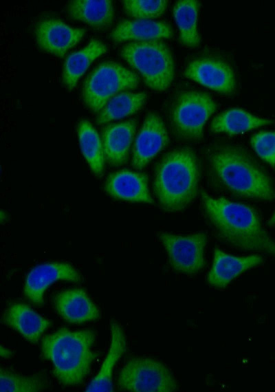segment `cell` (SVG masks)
I'll return each instance as SVG.
<instances>
[{
    "instance_id": "8992f818",
    "label": "cell",
    "mask_w": 275,
    "mask_h": 392,
    "mask_svg": "<svg viewBox=\"0 0 275 392\" xmlns=\"http://www.w3.org/2000/svg\"><path fill=\"white\" fill-rule=\"evenodd\" d=\"M216 109V103L208 94L183 91L177 94L170 107L171 129L180 139L199 140L203 138L206 122Z\"/></svg>"
},
{
    "instance_id": "7402d4cb",
    "label": "cell",
    "mask_w": 275,
    "mask_h": 392,
    "mask_svg": "<svg viewBox=\"0 0 275 392\" xmlns=\"http://www.w3.org/2000/svg\"><path fill=\"white\" fill-rule=\"evenodd\" d=\"M106 52L107 47L103 43L92 39L85 47L68 56L62 73V80L65 87L72 90L92 62Z\"/></svg>"
},
{
    "instance_id": "f546056e",
    "label": "cell",
    "mask_w": 275,
    "mask_h": 392,
    "mask_svg": "<svg viewBox=\"0 0 275 392\" xmlns=\"http://www.w3.org/2000/svg\"><path fill=\"white\" fill-rule=\"evenodd\" d=\"M1 357L4 358H9L12 356V351L10 349L1 345L0 349Z\"/></svg>"
},
{
    "instance_id": "44dd1931",
    "label": "cell",
    "mask_w": 275,
    "mask_h": 392,
    "mask_svg": "<svg viewBox=\"0 0 275 392\" xmlns=\"http://www.w3.org/2000/svg\"><path fill=\"white\" fill-rule=\"evenodd\" d=\"M67 10L72 19L84 22L96 30L109 27L115 14L109 0H74L69 3Z\"/></svg>"
},
{
    "instance_id": "7a4b0ae2",
    "label": "cell",
    "mask_w": 275,
    "mask_h": 392,
    "mask_svg": "<svg viewBox=\"0 0 275 392\" xmlns=\"http://www.w3.org/2000/svg\"><path fill=\"white\" fill-rule=\"evenodd\" d=\"M208 170L212 182L233 196L265 201L275 197L270 177L241 147L214 148L208 157Z\"/></svg>"
},
{
    "instance_id": "d4e9b609",
    "label": "cell",
    "mask_w": 275,
    "mask_h": 392,
    "mask_svg": "<svg viewBox=\"0 0 275 392\" xmlns=\"http://www.w3.org/2000/svg\"><path fill=\"white\" fill-rule=\"evenodd\" d=\"M146 97V94L142 92L118 94L100 110L96 118L97 124H105L133 114L142 107Z\"/></svg>"
},
{
    "instance_id": "484cf974",
    "label": "cell",
    "mask_w": 275,
    "mask_h": 392,
    "mask_svg": "<svg viewBox=\"0 0 275 392\" xmlns=\"http://www.w3.org/2000/svg\"><path fill=\"white\" fill-rule=\"evenodd\" d=\"M199 3L195 0L178 1L173 15L179 28L181 42L188 47H197L200 43L197 30Z\"/></svg>"
},
{
    "instance_id": "ac0fdd59",
    "label": "cell",
    "mask_w": 275,
    "mask_h": 392,
    "mask_svg": "<svg viewBox=\"0 0 275 392\" xmlns=\"http://www.w3.org/2000/svg\"><path fill=\"white\" fill-rule=\"evenodd\" d=\"M2 322L33 344L38 341L51 325L49 319L36 312L28 305L22 303L9 305L4 312Z\"/></svg>"
},
{
    "instance_id": "52a82bcc",
    "label": "cell",
    "mask_w": 275,
    "mask_h": 392,
    "mask_svg": "<svg viewBox=\"0 0 275 392\" xmlns=\"http://www.w3.org/2000/svg\"><path fill=\"white\" fill-rule=\"evenodd\" d=\"M138 82L137 75L122 65L103 62L86 78L82 90L83 102L89 109L97 112L118 94L136 88Z\"/></svg>"
},
{
    "instance_id": "277c9868",
    "label": "cell",
    "mask_w": 275,
    "mask_h": 392,
    "mask_svg": "<svg viewBox=\"0 0 275 392\" xmlns=\"http://www.w3.org/2000/svg\"><path fill=\"white\" fill-rule=\"evenodd\" d=\"M96 335L89 329L69 330L61 327L43 337L41 353L50 361L53 374L65 386L83 382L97 356L92 351Z\"/></svg>"
},
{
    "instance_id": "9a60e30c",
    "label": "cell",
    "mask_w": 275,
    "mask_h": 392,
    "mask_svg": "<svg viewBox=\"0 0 275 392\" xmlns=\"http://www.w3.org/2000/svg\"><path fill=\"white\" fill-rule=\"evenodd\" d=\"M263 261V259L259 255L236 257L217 248L207 276L208 283L214 288H226L242 273L260 265Z\"/></svg>"
},
{
    "instance_id": "4fadbf2b",
    "label": "cell",
    "mask_w": 275,
    "mask_h": 392,
    "mask_svg": "<svg viewBox=\"0 0 275 392\" xmlns=\"http://www.w3.org/2000/svg\"><path fill=\"white\" fill-rule=\"evenodd\" d=\"M184 76L214 91L232 94L236 87L234 73L225 62L201 58L192 61L185 69Z\"/></svg>"
},
{
    "instance_id": "f1b7e54d",
    "label": "cell",
    "mask_w": 275,
    "mask_h": 392,
    "mask_svg": "<svg viewBox=\"0 0 275 392\" xmlns=\"http://www.w3.org/2000/svg\"><path fill=\"white\" fill-rule=\"evenodd\" d=\"M250 144L262 160L275 166V131H260L254 134Z\"/></svg>"
},
{
    "instance_id": "8fae6325",
    "label": "cell",
    "mask_w": 275,
    "mask_h": 392,
    "mask_svg": "<svg viewBox=\"0 0 275 392\" xmlns=\"http://www.w3.org/2000/svg\"><path fill=\"white\" fill-rule=\"evenodd\" d=\"M85 30L71 27L60 19L47 18L36 25V43L43 51L63 57L83 37Z\"/></svg>"
},
{
    "instance_id": "603a6c76",
    "label": "cell",
    "mask_w": 275,
    "mask_h": 392,
    "mask_svg": "<svg viewBox=\"0 0 275 392\" xmlns=\"http://www.w3.org/2000/svg\"><path fill=\"white\" fill-rule=\"evenodd\" d=\"M272 122L269 119L256 117L243 109L233 108L217 116L212 121L210 130L214 133L234 135Z\"/></svg>"
},
{
    "instance_id": "4316f807",
    "label": "cell",
    "mask_w": 275,
    "mask_h": 392,
    "mask_svg": "<svg viewBox=\"0 0 275 392\" xmlns=\"http://www.w3.org/2000/svg\"><path fill=\"white\" fill-rule=\"evenodd\" d=\"M1 392H38L48 387L47 378L42 373L24 375L1 368Z\"/></svg>"
},
{
    "instance_id": "5b68a950",
    "label": "cell",
    "mask_w": 275,
    "mask_h": 392,
    "mask_svg": "<svg viewBox=\"0 0 275 392\" xmlns=\"http://www.w3.org/2000/svg\"><path fill=\"white\" fill-rule=\"evenodd\" d=\"M120 56L142 76L151 89L163 91L172 83L174 61L169 47L163 41L127 43L120 50Z\"/></svg>"
},
{
    "instance_id": "cb8c5ba5",
    "label": "cell",
    "mask_w": 275,
    "mask_h": 392,
    "mask_svg": "<svg viewBox=\"0 0 275 392\" xmlns=\"http://www.w3.org/2000/svg\"><path fill=\"white\" fill-rule=\"evenodd\" d=\"M77 133L82 154L91 170L98 177L102 176L105 158L98 131L88 120L82 119L78 123Z\"/></svg>"
},
{
    "instance_id": "83f0119b",
    "label": "cell",
    "mask_w": 275,
    "mask_h": 392,
    "mask_svg": "<svg viewBox=\"0 0 275 392\" xmlns=\"http://www.w3.org/2000/svg\"><path fill=\"white\" fill-rule=\"evenodd\" d=\"M122 3L129 16L147 20L160 17L168 6V1L165 0H125Z\"/></svg>"
},
{
    "instance_id": "ffe728a7",
    "label": "cell",
    "mask_w": 275,
    "mask_h": 392,
    "mask_svg": "<svg viewBox=\"0 0 275 392\" xmlns=\"http://www.w3.org/2000/svg\"><path fill=\"white\" fill-rule=\"evenodd\" d=\"M173 36V30L167 23L147 19L123 20L110 34L111 39L116 42L160 40Z\"/></svg>"
},
{
    "instance_id": "30bf717a",
    "label": "cell",
    "mask_w": 275,
    "mask_h": 392,
    "mask_svg": "<svg viewBox=\"0 0 275 392\" xmlns=\"http://www.w3.org/2000/svg\"><path fill=\"white\" fill-rule=\"evenodd\" d=\"M82 280L80 272L65 262L45 263L33 268L26 276L23 293L33 304L42 305L47 288L58 281L79 283Z\"/></svg>"
},
{
    "instance_id": "2e32d148",
    "label": "cell",
    "mask_w": 275,
    "mask_h": 392,
    "mask_svg": "<svg viewBox=\"0 0 275 392\" xmlns=\"http://www.w3.org/2000/svg\"><path fill=\"white\" fill-rule=\"evenodd\" d=\"M136 126L137 121L131 119L109 124L102 129L104 155L109 164L119 166L127 162Z\"/></svg>"
},
{
    "instance_id": "d6986e66",
    "label": "cell",
    "mask_w": 275,
    "mask_h": 392,
    "mask_svg": "<svg viewBox=\"0 0 275 392\" xmlns=\"http://www.w3.org/2000/svg\"><path fill=\"white\" fill-rule=\"evenodd\" d=\"M111 344L108 353L97 375L92 379L85 391L88 392L113 391L112 375L115 365L125 353L126 338L121 325L111 320Z\"/></svg>"
},
{
    "instance_id": "7c38bea8",
    "label": "cell",
    "mask_w": 275,
    "mask_h": 392,
    "mask_svg": "<svg viewBox=\"0 0 275 392\" xmlns=\"http://www.w3.org/2000/svg\"><path fill=\"white\" fill-rule=\"evenodd\" d=\"M169 142V136L160 116L149 113L135 138L131 160L133 168H144Z\"/></svg>"
},
{
    "instance_id": "4dcf8cb0",
    "label": "cell",
    "mask_w": 275,
    "mask_h": 392,
    "mask_svg": "<svg viewBox=\"0 0 275 392\" xmlns=\"http://www.w3.org/2000/svg\"><path fill=\"white\" fill-rule=\"evenodd\" d=\"M268 225L270 226H275V212L272 215V216L270 218L269 221H268Z\"/></svg>"
},
{
    "instance_id": "1f68e13d",
    "label": "cell",
    "mask_w": 275,
    "mask_h": 392,
    "mask_svg": "<svg viewBox=\"0 0 275 392\" xmlns=\"http://www.w3.org/2000/svg\"><path fill=\"white\" fill-rule=\"evenodd\" d=\"M1 217V223H3V219H7L6 213H5V215L3 216V210H1V217Z\"/></svg>"
},
{
    "instance_id": "e0dca14e",
    "label": "cell",
    "mask_w": 275,
    "mask_h": 392,
    "mask_svg": "<svg viewBox=\"0 0 275 392\" xmlns=\"http://www.w3.org/2000/svg\"><path fill=\"white\" fill-rule=\"evenodd\" d=\"M56 312L65 321L72 324H82L100 317L98 307L80 288L60 291L54 297Z\"/></svg>"
},
{
    "instance_id": "5bb4252c",
    "label": "cell",
    "mask_w": 275,
    "mask_h": 392,
    "mask_svg": "<svg viewBox=\"0 0 275 392\" xmlns=\"http://www.w3.org/2000/svg\"><path fill=\"white\" fill-rule=\"evenodd\" d=\"M106 193L111 197L129 202L153 204V199L145 173L122 169L109 174L104 184Z\"/></svg>"
},
{
    "instance_id": "6da1fadb",
    "label": "cell",
    "mask_w": 275,
    "mask_h": 392,
    "mask_svg": "<svg viewBox=\"0 0 275 392\" xmlns=\"http://www.w3.org/2000/svg\"><path fill=\"white\" fill-rule=\"evenodd\" d=\"M204 213L216 235L236 248L275 256V241L252 207L201 193Z\"/></svg>"
},
{
    "instance_id": "ba28073f",
    "label": "cell",
    "mask_w": 275,
    "mask_h": 392,
    "mask_svg": "<svg viewBox=\"0 0 275 392\" xmlns=\"http://www.w3.org/2000/svg\"><path fill=\"white\" fill-rule=\"evenodd\" d=\"M120 390L134 392H172L177 382L171 371L162 362L151 358L129 359L118 377Z\"/></svg>"
},
{
    "instance_id": "9c48e42d",
    "label": "cell",
    "mask_w": 275,
    "mask_h": 392,
    "mask_svg": "<svg viewBox=\"0 0 275 392\" xmlns=\"http://www.w3.org/2000/svg\"><path fill=\"white\" fill-rule=\"evenodd\" d=\"M157 235L175 272L193 275L204 268V251L208 242L206 233L180 235L162 232Z\"/></svg>"
},
{
    "instance_id": "3957f363",
    "label": "cell",
    "mask_w": 275,
    "mask_h": 392,
    "mask_svg": "<svg viewBox=\"0 0 275 392\" xmlns=\"http://www.w3.org/2000/svg\"><path fill=\"white\" fill-rule=\"evenodd\" d=\"M199 164L195 151L188 147L169 151L157 163L153 191L160 208L166 212L184 209L198 193Z\"/></svg>"
}]
</instances>
